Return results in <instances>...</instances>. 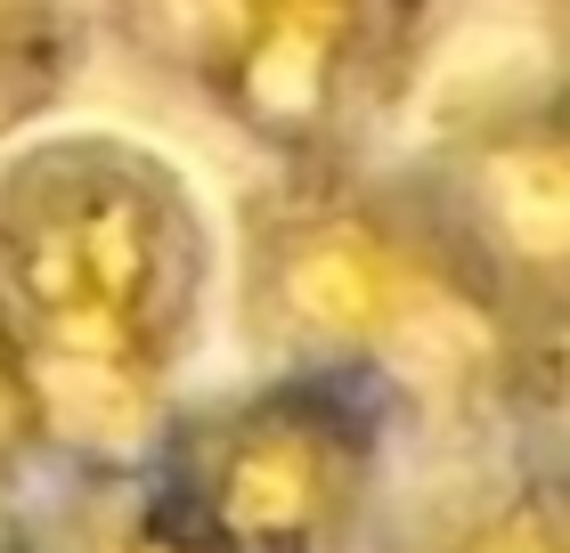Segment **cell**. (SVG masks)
Segmentation results:
<instances>
[{
	"label": "cell",
	"instance_id": "6da1fadb",
	"mask_svg": "<svg viewBox=\"0 0 570 553\" xmlns=\"http://www.w3.org/2000/svg\"><path fill=\"white\" fill-rule=\"evenodd\" d=\"M213 309V228L171 155L49 130L0 164V375L41 472H139Z\"/></svg>",
	"mask_w": 570,
	"mask_h": 553
},
{
	"label": "cell",
	"instance_id": "7a4b0ae2",
	"mask_svg": "<svg viewBox=\"0 0 570 553\" xmlns=\"http://www.w3.org/2000/svg\"><path fill=\"white\" fill-rule=\"evenodd\" d=\"M237 334L262 366L358 383L392 424H513L554 399L456 269L400 164H294L237 204Z\"/></svg>",
	"mask_w": 570,
	"mask_h": 553
},
{
	"label": "cell",
	"instance_id": "3957f363",
	"mask_svg": "<svg viewBox=\"0 0 570 553\" xmlns=\"http://www.w3.org/2000/svg\"><path fill=\"white\" fill-rule=\"evenodd\" d=\"M392 440L358 383L262 366L220 399H179L139 472L220 553H343L383 505Z\"/></svg>",
	"mask_w": 570,
	"mask_h": 553
},
{
	"label": "cell",
	"instance_id": "277c9868",
	"mask_svg": "<svg viewBox=\"0 0 570 553\" xmlns=\"http://www.w3.org/2000/svg\"><path fill=\"white\" fill-rule=\"evenodd\" d=\"M456 0H237L196 98L228 130L294 164H358L367 139L416 98Z\"/></svg>",
	"mask_w": 570,
	"mask_h": 553
},
{
	"label": "cell",
	"instance_id": "5b68a950",
	"mask_svg": "<svg viewBox=\"0 0 570 553\" xmlns=\"http://www.w3.org/2000/svg\"><path fill=\"white\" fill-rule=\"evenodd\" d=\"M456 269L489 294L530 358L562 366L570 309V139L554 90H489L400 164Z\"/></svg>",
	"mask_w": 570,
	"mask_h": 553
},
{
	"label": "cell",
	"instance_id": "8992f818",
	"mask_svg": "<svg viewBox=\"0 0 570 553\" xmlns=\"http://www.w3.org/2000/svg\"><path fill=\"white\" fill-rule=\"evenodd\" d=\"M33 553H220L147 472H66V496L41 521L24 513Z\"/></svg>",
	"mask_w": 570,
	"mask_h": 553
},
{
	"label": "cell",
	"instance_id": "52a82bcc",
	"mask_svg": "<svg viewBox=\"0 0 570 553\" xmlns=\"http://www.w3.org/2000/svg\"><path fill=\"white\" fill-rule=\"evenodd\" d=\"M392 553H570L554 472H489L464 481L400 530Z\"/></svg>",
	"mask_w": 570,
	"mask_h": 553
},
{
	"label": "cell",
	"instance_id": "ba28073f",
	"mask_svg": "<svg viewBox=\"0 0 570 553\" xmlns=\"http://www.w3.org/2000/svg\"><path fill=\"white\" fill-rule=\"evenodd\" d=\"M82 73V0H0V147L24 139Z\"/></svg>",
	"mask_w": 570,
	"mask_h": 553
},
{
	"label": "cell",
	"instance_id": "9c48e42d",
	"mask_svg": "<svg viewBox=\"0 0 570 553\" xmlns=\"http://www.w3.org/2000/svg\"><path fill=\"white\" fill-rule=\"evenodd\" d=\"M41 472V432H33V415H24L17 399V383L0 375V505H17V488Z\"/></svg>",
	"mask_w": 570,
	"mask_h": 553
},
{
	"label": "cell",
	"instance_id": "30bf717a",
	"mask_svg": "<svg viewBox=\"0 0 570 553\" xmlns=\"http://www.w3.org/2000/svg\"><path fill=\"white\" fill-rule=\"evenodd\" d=\"M0 553H33V545H24V513L17 505H0Z\"/></svg>",
	"mask_w": 570,
	"mask_h": 553
}]
</instances>
